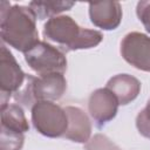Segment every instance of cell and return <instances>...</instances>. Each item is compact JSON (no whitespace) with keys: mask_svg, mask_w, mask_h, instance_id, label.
Listing matches in <instances>:
<instances>
[{"mask_svg":"<svg viewBox=\"0 0 150 150\" xmlns=\"http://www.w3.org/2000/svg\"><path fill=\"white\" fill-rule=\"evenodd\" d=\"M27 74L22 71L20 66L16 63L12 53L6 48L5 45L1 46V57H0V96L1 107L8 104V100L14 95L25 83Z\"/></svg>","mask_w":150,"mask_h":150,"instance_id":"5","label":"cell"},{"mask_svg":"<svg viewBox=\"0 0 150 150\" xmlns=\"http://www.w3.org/2000/svg\"><path fill=\"white\" fill-rule=\"evenodd\" d=\"M136 127L142 136L150 138V98L144 109L138 112L136 117Z\"/></svg>","mask_w":150,"mask_h":150,"instance_id":"16","label":"cell"},{"mask_svg":"<svg viewBox=\"0 0 150 150\" xmlns=\"http://www.w3.org/2000/svg\"><path fill=\"white\" fill-rule=\"evenodd\" d=\"M75 2L73 1H32L29 2V7L35 13L39 20H43L46 18H54L55 14L62 13L64 11L70 9Z\"/></svg>","mask_w":150,"mask_h":150,"instance_id":"13","label":"cell"},{"mask_svg":"<svg viewBox=\"0 0 150 150\" xmlns=\"http://www.w3.org/2000/svg\"><path fill=\"white\" fill-rule=\"evenodd\" d=\"M23 139V134L1 127L0 150H21Z\"/></svg>","mask_w":150,"mask_h":150,"instance_id":"14","label":"cell"},{"mask_svg":"<svg viewBox=\"0 0 150 150\" xmlns=\"http://www.w3.org/2000/svg\"><path fill=\"white\" fill-rule=\"evenodd\" d=\"M118 105L116 96L107 87L96 89L91 93L88 101L89 114L98 127L108 123L116 116Z\"/></svg>","mask_w":150,"mask_h":150,"instance_id":"7","label":"cell"},{"mask_svg":"<svg viewBox=\"0 0 150 150\" xmlns=\"http://www.w3.org/2000/svg\"><path fill=\"white\" fill-rule=\"evenodd\" d=\"M90 21L98 28L111 30L118 27L122 20V8L117 1H102L89 4Z\"/></svg>","mask_w":150,"mask_h":150,"instance_id":"8","label":"cell"},{"mask_svg":"<svg viewBox=\"0 0 150 150\" xmlns=\"http://www.w3.org/2000/svg\"><path fill=\"white\" fill-rule=\"evenodd\" d=\"M121 55L135 68L150 71V38L143 33H128L121 41Z\"/></svg>","mask_w":150,"mask_h":150,"instance_id":"6","label":"cell"},{"mask_svg":"<svg viewBox=\"0 0 150 150\" xmlns=\"http://www.w3.org/2000/svg\"><path fill=\"white\" fill-rule=\"evenodd\" d=\"M67 89L63 74L38 76L34 80V95L36 101H55L62 97Z\"/></svg>","mask_w":150,"mask_h":150,"instance_id":"9","label":"cell"},{"mask_svg":"<svg viewBox=\"0 0 150 150\" xmlns=\"http://www.w3.org/2000/svg\"><path fill=\"white\" fill-rule=\"evenodd\" d=\"M36 15L30 7L13 5L6 9L1 2L0 34L4 42L23 54L39 40Z\"/></svg>","mask_w":150,"mask_h":150,"instance_id":"1","label":"cell"},{"mask_svg":"<svg viewBox=\"0 0 150 150\" xmlns=\"http://www.w3.org/2000/svg\"><path fill=\"white\" fill-rule=\"evenodd\" d=\"M25 60L39 76L64 74L67 70L64 53L45 41H39L27 50L25 53Z\"/></svg>","mask_w":150,"mask_h":150,"instance_id":"3","label":"cell"},{"mask_svg":"<svg viewBox=\"0 0 150 150\" xmlns=\"http://www.w3.org/2000/svg\"><path fill=\"white\" fill-rule=\"evenodd\" d=\"M64 110L68 116V129L63 137L73 142L87 143L91 134V124L86 112L81 108L73 105L66 107Z\"/></svg>","mask_w":150,"mask_h":150,"instance_id":"10","label":"cell"},{"mask_svg":"<svg viewBox=\"0 0 150 150\" xmlns=\"http://www.w3.org/2000/svg\"><path fill=\"white\" fill-rule=\"evenodd\" d=\"M43 36L56 43L62 52L93 48L103 39L101 32L82 28L67 15L49 19L43 26Z\"/></svg>","mask_w":150,"mask_h":150,"instance_id":"2","label":"cell"},{"mask_svg":"<svg viewBox=\"0 0 150 150\" xmlns=\"http://www.w3.org/2000/svg\"><path fill=\"white\" fill-rule=\"evenodd\" d=\"M34 128L43 136L61 137L68 129V116L64 109L50 101H39L32 108Z\"/></svg>","mask_w":150,"mask_h":150,"instance_id":"4","label":"cell"},{"mask_svg":"<svg viewBox=\"0 0 150 150\" xmlns=\"http://www.w3.org/2000/svg\"><path fill=\"white\" fill-rule=\"evenodd\" d=\"M137 16L148 33H150V1H139L136 8Z\"/></svg>","mask_w":150,"mask_h":150,"instance_id":"17","label":"cell"},{"mask_svg":"<svg viewBox=\"0 0 150 150\" xmlns=\"http://www.w3.org/2000/svg\"><path fill=\"white\" fill-rule=\"evenodd\" d=\"M1 127L18 132H26L29 129L27 118L20 105L12 103L1 107Z\"/></svg>","mask_w":150,"mask_h":150,"instance_id":"12","label":"cell"},{"mask_svg":"<svg viewBox=\"0 0 150 150\" xmlns=\"http://www.w3.org/2000/svg\"><path fill=\"white\" fill-rule=\"evenodd\" d=\"M117 98L120 105H125L134 101L141 90V82L128 74H118L111 77L105 86Z\"/></svg>","mask_w":150,"mask_h":150,"instance_id":"11","label":"cell"},{"mask_svg":"<svg viewBox=\"0 0 150 150\" xmlns=\"http://www.w3.org/2000/svg\"><path fill=\"white\" fill-rule=\"evenodd\" d=\"M84 150H121V149L105 135L96 134L91 139L87 142Z\"/></svg>","mask_w":150,"mask_h":150,"instance_id":"15","label":"cell"}]
</instances>
